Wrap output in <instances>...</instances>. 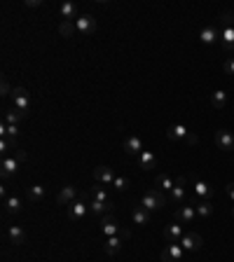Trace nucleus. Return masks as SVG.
<instances>
[{"mask_svg":"<svg viewBox=\"0 0 234 262\" xmlns=\"http://www.w3.org/2000/svg\"><path fill=\"white\" fill-rule=\"evenodd\" d=\"M140 206L148 211H160L166 206V197L162 194V190H150V192H145L140 197Z\"/></svg>","mask_w":234,"mask_h":262,"instance_id":"nucleus-1","label":"nucleus"},{"mask_svg":"<svg viewBox=\"0 0 234 262\" xmlns=\"http://www.w3.org/2000/svg\"><path fill=\"white\" fill-rule=\"evenodd\" d=\"M12 101H14V108H17V110L28 113V108H31V94H28L26 87H14V89H12Z\"/></svg>","mask_w":234,"mask_h":262,"instance_id":"nucleus-2","label":"nucleus"},{"mask_svg":"<svg viewBox=\"0 0 234 262\" xmlns=\"http://www.w3.org/2000/svg\"><path fill=\"white\" fill-rule=\"evenodd\" d=\"M129 237H131V232H129V230H122L119 234H115V237H108L103 251H106L108 255H115V253H119V248L124 246V241H127Z\"/></svg>","mask_w":234,"mask_h":262,"instance_id":"nucleus-3","label":"nucleus"},{"mask_svg":"<svg viewBox=\"0 0 234 262\" xmlns=\"http://www.w3.org/2000/svg\"><path fill=\"white\" fill-rule=\"evenodd\" d=\"M213 141H215V145L220 147V150H225V152L234 150V134L227 131V129H218L215 136H213Z\"/></svg>","mask_w":234,"mask_h":262,"instance_id":"nucleus-4","label":"nucleus"},{"mask_svg":"<svg viewBox=\"0 0 234 262\" xmlns=\"http://www.w3.org/2000/svg\"><path fill=\"white\" fill-rule=\"evenodd\" d=\"M122 147H124V152H127V155H131V157H140V152L145 150V145H143L140 136H127V138H124V143H122Z\"/></svg>","mask_w":234,"mask_h":262,"instance_id":"nucleus-5","label":"nucleus"},{"mask_svg":"<svg viewBox=\"0 0 234 262\" xmlns=\"http://www.w3.org/2000/svg\"><path fill=\"white\" fill-rule=\"evenodd\" d=\"M75 28H77V33H82V35H89V33L96 31V19L92 14H80V17L75 19Z\"/></svg>","mask_w":234,"mask_h":262,"instance_id":"nucleus-6","label":"nucleus"},{"mask_svg":"<svg viewBox=\"0 0 234 262\" xmlns=\"http://www.w3.org/2000/svg\"><path fill=\"white\" fill-rule=\"evenodd\" d=\"M185 237L183 234V225L181 222H171L164 227V241L166 243H181V239Z\"/></svg>","mask_w":234,"mask_h":262,"instance_id":"nucleus-7","label":"nucleus"},{"mask_svg":"<svg viewBox=\"0 0 234 262\" xmlns=\"http://www.w3.org/2000/svg\"><path fill=\"white\" fill-rule=\"evenodd\" d=\"M181 258H183V246L181 243H169V246L160 253L162 262H181Z\"/></svg>","mask_w":234,"mask_h":262,"instance_id":"nucleus-8","label":"nucleus"},{"mask_svg":"<svg viewBox=\"0 0 234 262\" xmlns=\"http://www.w3.org/2000/svg\"><path fill=\"white\" fill-rule=\"evenodd\" d=\"M181 243H183V251L194 253V251H199V248H202L204 239H202V234H197V232H187V234L181 239Z\"/></svg>","mask_w":234,"mask_h":262,"instance_id":"nucleus-9","label":"nucleus"},{"mask_svg":"<svg viewBox=\"0 0 234 262\" xmlns=\"http://www.w3.org/2000/svg\"><path fill=\"white\" fill-rule=\"evenodd\" d=\"M87 213H89V204H85L82 199H75L70 206H68V218L70 220H82Z\"/></svg>","mask_w":234,"mask_h":262,"instance_id":"nucleus-10","label":"nucleus"},{"mask_svg":"<svg viewBox=\"0 0 234 262\" xmlns=\"http://www.w3.org/2000/svg\"><path fill=\"white\" fill-rule=\"evenodd\" d=\"M75 199H80L77 197V190L73 185H66V188L59 190V194H56V204H61V206H70Z\"/></svg>","mask_w":234,"mask_h":262,"instance_id":"nucleus-11","label":"nucleus"},{"mask_svg":"<svg viewBox=\"0 0 234 262\" xmlns=\"http://www.w3.org/2000/svg\"><path fill=\"white\" fill-rule=\"evenodd\" d=\"M194 218H197V211H194V206L183 204V206H178V209H176V222H181V225H190Z\"/></svg>","mask_w":234,"mask_h":262,"instance_id":"nucleus-12","label":"nucleus"},{"mask_svg":"<svg viewBox=\"0 0 234 262\" xmlns=\"http://www.w3.org/2000/svg\"><path fill=\"white\" fill-rule=\"evenodd\" d=\"M199 40H202L204 45H218V42H220V28H218V26H206V28H202V31H199Z\"/></svg>","mask_w":234,"mask_h":262,"instance_id":"nucleus-13","label":"nucleus"},{"mask_svg":"<svg viewBox=\"0 0 234 262\" xmlns=\"http://www.w3.org/2000/svg\"><path fill=\"white\" fill-rule=\"evenodd\" d=\"M101 232H103L106 237H115V234L122 232V227H119V222H117L113 215H103V218H101Z\"/></svg>","mask_w":234,"mask_h":262,"instance_id":"nucleus-14","label":"nucleus"},{"mask_svg":"<svg viewBox=\"0 0 234 262\" xmlns=\"http://www.w3.org/2000/svg\"><path fill=\"white\" fill-rule=\"evenodd\" d=\"M94 180L96 183H103V185H113V180H115V173H113V168L110 167H96L94 168Z\"/></svg>","mask_w":234,"mask_h":262,"instance_id":"nucleus-15","label":"nucleus"},{"mask_svg":"<svg viewBox=\"0 0 234 262\" xmlns=\"http://www.w3.org/2000/svg\"><path fill=\"white\" fill-rule=\"evenodd\" d=\"M7 239L14 246H22V243H26V230H23L22 225H10L7 227Z\"/></svg>","mask_w":234,"mask_h":262,"instance_id":"nucleus-16","label":"nucleus"},{"mask_svg":"<svg viewBox=\"0 0 234 262\" xmlns=\"http://www.w3.org/2000/svg\"><path fill=\"white\" fill-rule=\"evenodd\" d=\"M220 47L225 52H234V26L220 28Z\"/></svg>","mask_w":234,"mask_h":262,"instance_id":"nucleus-17","label":"nucleus"},{"mask_svg":"<svg viewBox=\"0 0 234 262\" xmlns=\"http://www.w3.org/2000/svg\"><path fill=\"white\" fill-rule=\"evenodd\" d=\"M185 188H187V178L185 176H178L176 178V185H173V190H171V201H183L185 199Z\"/></svg>","mask_w":234,"mask_h":262,"instance_id":"nucleus-18","label":"nucleus"},{"mask_svg":"<svg viewBox=\"0 0 234 262\" xmlns=\"http://www.w3.org/2000/svg\"><path fill=\"white\" fill-rule=\"evenodd\" d=\"M19 171V162L14 157H2V162H0V173H2V178H10V176H14Z\"/></svg>","mask_w":234,"mask_h":262,"instance_id":"nucleus-19","label":"nucleus"},{"mask_svg":"<svg viewBox=\"0 0 234 262\" xmlns=\"http://www.w3.org/2000/svg\"><path fill=\"white\" fill-rule=\"evenodd\" d=\"M110 209H113V204H103V201H96V199L89 201V213H92V215H96V218L110 215Z\"/></svg>","mask_w":234,"mask_h":262,"instance_id":"nucleus-20","label":"nucleus"},{"mask_svg":"<svg viewBox=\"0 0 234 262\" xmlns=\"http://www.w3.org/2000/svg\"><path fill=\"white\" fill-rule=\"evenodd\" d=\"M139 167L143 168V171H152V168L157 167V157H155L150 150H143L139 157Z\"/></svg>","mask_w":234,"mask_h":262,"instance_id":"nucleus-21","label":"nucleus"},{"mask_svg":"<svg viewBox=\"0 0 234 262\" xmlns=\"http://www.w3.org/2000/svg\"><path fill=\"white\" fill-rule=\"evenodd\" d=\"M59 12H61V19L64 21H75L77 19V7H75V2H70V0L61 2Z\"/></svg>","mask_w":234,"mask_h":262,"instance_id":"nucleus-22","label":"nucleus"},{"mask_svg":"<svg viewBox=\"0 0 234 262\" xmlns=\"http://www.w3.org/2000/svg\"><path fill=\"white\" fill-rule=\"evenodd\" d=\"M166 136H169V141H185V138L190 136V131L185 129V124H173L169 126Z\"/></svg>","mask_w":234,"mask_h":262,"instance_id":"nucleus-23","label":"nucleus"},{"mask_svg":"<svg viewBox=\"0 0 234 262\" xmlns=\"http://www.w3.org/2000/svg\"><path fill=\"white\" fill-rule=\"evenodd\" d=\"M194 211H197L199 218H211L213 215V204L209 199H199L197 204H194Z\"/></svg>","mask_w":234,"mask_h":262,"instance_id":"nucleus-24","label":"nucleus"},{"mask_svg":"<svg viewBox=\"0 0 234 262\" xmlns=\"http://www.w3.org/2000/svg\"><path fill=\"white\" fill-rule=\"evenodd\" d=\"M155 185H157V190H162V192H171L173 185H176V178H169L166 173H160V176L155 178Z\"/></svg>","mask_w":234,"mask_h":262,"instance_id":"nucleus-25","label":"nucleus"},{"mask_svg":"<svg viewBox=\"0 0 234 262\" xmlns=\"http://www.w3.org/2000/svg\"><path fill=\"white\" fill-rule=\"evenodd\" d=\"M23 117H26V113L17 110V108H10V110L5 113V117H2V124H19Z\"/></svg>","mask_w":234,"mask_h":262,"instance_id":"nucleus-26","label":"nucleus"},{"mask_svg":"<svg viewBox=\"0 0 234 262\" xmlns=\"http://www.w3.org/2000/svg\"><path fill=\"white\" fill-rule=\"evenodd\" d=\"M194 194H197V199H209L213 194V188L209 183H204V180H197L194 183Z\"/></svg>","mask_w":234,"mask_h":262,"instance_id":"nucleus-27","label":"nucleus"},{"mask_svg":"<svg viewBox=\"0 0 234 262\" xmlns=\"http://www.w3.org/2000/svg\"><path fill=\"white\" fill-rule=\"evenodd\" d=\"M131 218H134L136 225H148L150 222V211L143 209V206H136V209L131 211Z\"/></svg>","mask_w":234,"mask_h":262,"instance_id":"nucleus-28","label":"nucleus"},{"mask_svg":"<svg viewBox=\"0 0 234 262\" xmlns=\"http://www.w3.org/2000/svg\"><path fill=\"white\" fill-rule=\"evenodd\" d=\"M211 105L213 108H218V110H223L225 105H227V92H223V89L213 92L211 94Z\"/></svg>","mask_w":234,"mask_h":262,"instance_id":"nucleus-29","label":"nucleus"},{"mask_svg":"<svg viewBox=\"0 0 234 262\" xmlns=\"http://www.w3.org/2000/svg\"><path fill=\"white\" fill-rule=\"evenodd\" d=\"M45 197H47V190L43 185H31L28 188V199L31 201H45Z\"/></svg>","mask_w":234,"mask_h":262,"instance_id":"nucleus-30","label":"nucleus"},{"mask_svg":"<svg viewBox=\"0 0 234 262\" xmlns=\"http://www.w3.org/2000/svg\"><path fill=\"white\" fill-rule=\"evenodd\" d=\"M75 33H77L75 21H61V24H59V35H61V38H73Z\"/></svg>","mask_w":234,"mask_h":262,"instance_id":"nucleus-31","label":"nucleus"},{"mask_svg":"<svg viewBox=\"0 0 234 262\" xmlns=\"http://www.w3.org/2000/svg\"><path fill=\"white\" fill-rule=\"evenodd\" d=\"M0 134H2V138H12V141H17L19 129H17V124H0Z\"/></svg>","mask_w":234,"mask_h":262,"instance_id":"nucleus-32","label":"nucleus"},{"mask_svg":"<svg viewBox=\"0 0 234 262\" xmlns=\"http://www.w3.org/2000/svg\"><path fill=\"white\" fill-rule=\"evenodd\" d=\"M5 211L7 213H19L22 211V199L19 197H7L5 199Z\"/></svg>","mask_w":234,"mask_h":262,"instance_id":"nucleus-33","label":"nucleus"},{"mask_svg":"<svg viewBox=\"0 0 234 262\" xmlns=\"http://www.w3.org/2000/svg\"><path fill=\"white\" fill-rule=\"evenodd\" d=\"M0 150H2V155L7 157V152H14V150H17V141H12V138H2Z\"/></svg>","mask_w":234,"mask_h":262,"instance_id":"nucleus-34","label":"nucleus"},{"mask_svg":"<svg viewBox=\"0 0 234 262\" xmlns=\"http://www.w3.org/2000/svg\"><path fill=\"white\" fill-rule=\"evenodd\" d=\"M113 188H115L117 192H124V190L129 188V178H124V176H115V180H113Z\"/></svg>","mask_w":234,"mask_h":262,"instance_id":"nucleus-35","label":"nucleus"},{"mask_svg":"<svg viewBox=\"0 0 234 262\" xmlns=\"http://www.w3.org/2000/svg\"><path fill=\"white\" fill-rule=\"evenodd\" d=\"M92 194H94L96 201H103V204H110V199H108V192L101 188H92Z\"/></svg>","mask_w":234,"mask_h":262,"instance_id":"nucleus-36","label":"nucleus"},{"mask_svg":"<svg viewBox=\"0 0 234 262\" xmlns=\"http://www.w3.org/2000/svg\"><path fill=\"white\" fill-rule=\"evenodd\" d=\"M220 21H223V28H225V26H232L234 14H232V12H223V14H220Z\"/></svg>","mask_w":234,"mask_h":262,"instance_id":"nucleus-37","label":"nucleus"},{"mask_svg":"<svg viewBox=\"0 0 234 262\" xmlns=\"http://www.w3.org/2000/svg\"><path fill=\"white\" fill-rule=\"evenodd\" d=\"M0 92H2V96H12V89H10V82H7V77H2V84H0Z\"/></svg>","mask_w":234,"mask_h":262,"instance_id":"nucleus-38","label":"nucleus"},{"mask_svg":"<svg viewBox=\"0 0 234 262\" xmlns=\"http://www.w3.org/2000/svg\"><path fill=\"white\" fill-rule=\"evenodd\" d=\"M12 157L17 159V162H26V152H23V150H19V147H17V150H14V152H12Z\"/></svg>","mask_w":234,"mask_h":262,"instance_id":"nucleus-39","label":"nucleus"},{"mask_svg":"<svg viewBox=\"0 0 234 262\" xmlns=\"http://www.w3.org/2000/svg\"><path fill=\"white\" fill-rule=\"evenodd\" d=\"M225 71H227V75H234V59H230L225 63Z\"/></svg>","mask_w":234,"mask_h":262,"instance_id":"nucleus-40","label":"nucleus"},{"mask_svg":"<svg viewBox=\"0 0 234 262\" xmlns=\"http://www.w3.org/2000/svg\"><path fill=\"white\" fill-rule=\"evenodd\" d=\"M23 5H26V7H40V5H43V0H26Z\"/></svg>","mask_w":234,"mask_h":262,"instance_id":"nucleus-41","label":"nucleus"},{"mask_svg":"<svg viewBox=\"0 0 234 262\" xmlns=\"http://www.w3.org/2000/svg\"><path fill=\"white\" fill-rule=\"evenodd\" d=\"M225 190H227V194H230V199L234 201V183H227V188H225Z\"/></svg>","mask_w":234,"mask_h":262,"instance_id":"nucleus-42","label":"nucleus"},{"mask_svg":"<svg viewBox=\"0 0 234 262\" xmlns=\"http://www.w3.org/2000/svg\"><path fill=\"white\" fill-rule=\"evenodd\" d=\"M185 141H187V143H190V145H194V143H197V136H194V134H190V136L185 138Z\"/></svg>","mask_w":234,"mask_h":262,"instance_id":"nucleus-43","label":"nucleus"},{"mask_svg":"<svg viewBox=\"0 0 234 262\" xmlns=\"http://www.w3.org/2000/svg\"><path fill=\"white\" fill-rule=\"evenodd\" d=\"M232 215H234V206H232Z\"/></svg>","mask_w":234,"mask_h":262,"instance_id":"nucleus-44","label":"nucleus"}]
</instances>
